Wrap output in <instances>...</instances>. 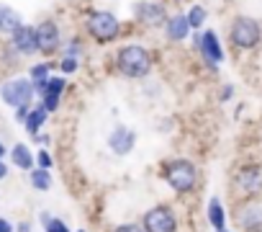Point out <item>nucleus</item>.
Instances as JSON below:
<instances>
[{"mask_svg": "<svg viewBox=\"0 0 262 232\" xmlns=\"http://www.w3.org/2000/svg\"><path fill=\"white\" fill-rule=\"evenodd\" d=\"M39 219L44 224V232H70V227H67V222H62V217H52L49 211H41Z\"/></svg>", "mask_w": 262, "mask_h": 232, "instance_id": "nucleus-20", "label": "nucleus"}, {"mask_svg": "<svg viewBox=\"0 0 262 232\" xmlns=\"http://www.w3.org/2000/svg\"><path fill=\"white\" fill-rule=\"evenodd\" d=\"M11 44H13V49H16L18 54H24V57H31V54L39 52L36 31H34V26H26V24L11 34Z\"/></svg>", "mask_w": 262, "mask_h": 232, "instance_id": "nucleus-12", "label": "nucleus"}, {"mask_svg": "<svg viewBox=\"0 0 262 232\" xmlns=\"http://www.w3.org/2000/svg\"><path fill=\"white\" fill-rule=\"evenodd\" d=\"M11 160H13V165L16 168H21V170H34V152L29 150V145H24V142H18V145H13L11 147Z\"/></svg>", "mask_w": 262, "mask_h": 232, "instance_id": "nucleus-16", "label": "nucleus"}, {"mask_svg": "<svg viewBox=\"0 0 262 232\" xmlns=\"http://www.w3.org/2000/svg\"><path fill=\"white\" fill-rule=\"evenodd\" d=\"M259 188H262V170L259 168L252 165V168H242L239 173H234V191L242 199L254 196Z\"/></svg>", "mask_w": 262, "mask_h": 232, "instance_id": "nucleus-8", "label": "nucleus"}, {"mask_svg": "<svg viewBox=\"0 0 262 232\" xmlns=\"http://www.w3.org/2000/svg\"><path fill=\"white\" fill-rule=\"evenodd\" d=\"M116 70L128 80H142L152 72V54L142 44H126L116 54Z\"/></svg>", "mask_w": 262, "mask_h": 232, "instance_id": "nucleus-2", "label": "nucleus"}, {"mask_svg": "<svg viewBox=\"0 0 262 232\" xmlns=\"http://www.w3.org/2000/svg\"><path fill=\"white\" fill-rule=\"evenodd\" d=\"M16 232H31V222H18V227H16Z\"/></svg>", "mask_w": 262, "mask_h": 232, "instance_id": "nucleus-29", "label": "nucleus"}, {"mask_svg": "<svg viewBox=\"0 0 262 232\" xmlns=\"http://www.w3.org/2000/svg\"><path fill=\"white\" fill-rule=\"evenodd\" d=\"M34 31H36V44H39L41 54H54L59 49L62 36H59V29L54 21H41L39 26H34Z\"/></svg>", "mask_w": 262, "mask_h": 232, "instance_id": "nucleus-10", "label": "nucleus"}, {"mask_svg": "<svg viewBox=\"0 0 262 232\" xmlns=\"http://www.w3.org/2000/svg\"><path fill=\"white\" fill-rule=\"evenodd\" d=\"M85 29L98 44H108L121 34V24L111 11H88L85 16Z\"/></svg>", "mask_w": 262, "mask_h": 232, "instance_id": "nucleus-3", "label": "nucleus"}, {"mask_svg": "<svg viewBox=\"0 0 262 232\" xmlns=\"http://www.w3.org/2000/svg\"><path fill=\"white\" fill-rule=\"evenodd\" d=\"M234 222L242 232H262V201L249 196L234 206Z\"/></svg>", "mask_w": 262, "mask_h": 232, "instance_id": "nucleus-5", "label": "nucleus"}, {"mask_svg": "<svg viewBox=\"0 0 262 232\" xmlns=\"http://www.w3.org/2000/svg\"><path fill=\"white\" fill-rule=\"evenodd\" d=\"M59 70H62V72H67V75H70V72H75V70H77V60H72V57H62Z\"/></svg>", "mask_w": 262, "mask_h": 232, "instance_id": "nucleus-25", "label": "nucleus"}, {"mask_svg": "<svg viewBox=\"0 0 262 232\" xmlns=\"http://www.w3.org/2000/svg\"><path fill=\"white\" fill-rule=\"evenodd\" d=\"M6 152H8V150H6V145H3V142H0V160H3V158H6Z\"/></svg>", "mask_w": 262, "mask_h": 232, "instance_id": "nucleus-33", "label": "nucleus"}, {"mask_svg": "<svg viewBox=\"0 0 262 232\" xmlns=\"http://www.w3.org/2000/svg\"><path fill=\"white\" fill-rule=\"evenodd\" d=\"M77 232H85V229H77Z\"/></svg>", "mask_w": 262, "mask_h": 232, "instance_id": "nucleus-35", "label": "nucleus"}, {"mask_svg": "<svg viewBox=\"0 0 262 232\" xmlns=\"http://www.w3.org/2000/svg\"><path fill=\"white\" fill-rule=\"evenodd\" d=\"M0 232H16V227H13L8 219H3V217H0Z\"/></svg>", "mask_w": 262, "mask_h": 232, "instance_id": "nucleus-28", "label": "nucleus"}, {"mask_svg": "<svg viewBox=\"0 0 262 232\" xmlns=\"http://www.w3.org/2000/svg\"><path fill=\"white\" fill-rule=\"evenodd\" d=\"M64 57H72V60H77V57H80V44H77V42H72V44L64 49Z\"/></svg>", "mask_w": 262, "mask_h": 232, "instance_id": "nucleus-26", "label": "nucleus"}, {"mask_svg": "<svg viewBox=\"0 0 262 232\" xmlns=\"http://www.w3.org/2000/svg\"><path fill=\"white\" fill-rule=\"evenodd\" d=\"M206 219H208V224L213 227V229H224L226 227V209H224V204H221V199H211L208 201V206H206Z\"/></svg>", "mask_w": 262, "mask_h": 232, "instance_id": "nucleus-17", "label": "nucleus"}, {"mask_svg": "<svg viewBox=\"0 0 262 232\" xmlns=\"http://www.w3.org/2000/svg\"><path fill=\"white\" fill-rule=\"evenodd\" d=\"M47 116H49V111L39 103V106H31V111H29V116H26V122H24V127H26V132L29 134H39V129L47 124Z\"/></svg>", "mask_w": 262, "mask_h": 232, "instance_id": "nucleus-18", "label": "nucleus"}, {"mask_svg": "<svg viewBox=\"0 0 262 232\" xmlns=\"http://www.w3.org/2000/svg\"><path fill=\"white\" fill-rule=\"evenodd\" d=\"M108 147H111V152L118 155V158L131 155V152H134V147H137V132L128 129V127H123V124H118V127L108 134Z\"/></svg>", "mask_w": 262, "mask_h": 232, "instance_id": "nucleus-9", "label": "nucleus"}, {"mask_svg": "<svg viewBox=\"0 0 262 232\" xmlns=\"http://www.w3.org/2000/svg\"><path fill=\"white\" fill-rule=\"evenodd\" d=\"M6 178H8V165L0 160V181H6Z\"/></svg>", "mask_w": 262, "mask_h": 232, "instance_id": "nucleus-30", "label": "nucleus"}, {"mask_svg": "<svg viewBox=\"0 0 262 232\" xmlns=\"http://www.w3.org/2000/svg\"><path fill=\"white\" fill-rule=\"evenodd\" d=\"M160 176L162 181L178 194V196H185L190 194L195 186H198V168L185 160V158H172V160H165L160 165Z\"/></svg>", "mask_w": 262, "mask_h": 232, "instance_id": "nucleus-1", "label": "nucleus"}, {"mask_svg": "<svg viewBox=\"0 0 262 232\" xmlns=\"http://www.w3.org/2000/svg\"><path fill=\"white\" fill-rule=\"evenodd\" d=\"M34 142H39V145H49V137H47V134H34Z\"/></svg>", "mask_w": 262, "mask_h": 232, "instance_id": "nucleus-31", "label": "nucleus"}, {"mask_svg": "<svg viewBox=\"0 0 262 232\" xmlns=\"http://www.w3.org/2000/svg\"><path fill=\"white\" fill-rule=\"evenodd\" d=\"M216 232H229V229H226V227H224V229H216Z\"/></svg>", "mask_w": 262, "mask_h": 232, "instance_id": "nucleus-34", "label": "nucleus"}, {"mask_svg": "<svg viewBox=\"0 0 262 232\" xmlns=\"http://www.w3.org/2000/svg\"><path fill=\"white\" fill-rule=\"evenodd\" d=\"M190 31H193V29H190V24H188V18H185L183 13L170 16V18L165 21V36H167L170 42H183Z\"/></svg>", "mask_w": 262, "mask_h": 232, "instance_id": "nucleus-14", "label": "nucleus"}, {"mask_svg": "<svg viewBox=\"0 0 262 232\" xmlns=\"http://www.w3.org/2000/svg\"><path fill=\"white\" fill-rule=\"evenodd\" d=\"M134 13H137L139 21L152 24V26H160V24L167 21L165 6H160V3H137V6H134Z\"/></svg>", "mask_w": 262, "mask_h": 232, "instance_id": "nucleus-13", "label": "nucleus"}, {"mask_svg": "<svg viewBox=\"0 0 262 232\" xmlns=\"http://www.w3.org/2000/svg\"><path fill=\"white\" fill-rule=\"evenodd\" d=\"M188 24H190V29H201L203 24H206V8H201V6H193L190 11H188Z\"/></svg>", "mask_w": 262, "mask_h": 232, "instance_id": "nucleus-22", "label": "nucleus"}, {"mask_svg": "<svg viewBox=\"0 0 262 232\" xmlns=\"http://www.w3.org/2000/svg\"><path fill=\"white\" fill-rule=\"evenodd\" d=\"M36 90H34V83L26 80V78H13L8 83L0 85V98H3L8 106L13 108H21V106H31Z\"/></svg>", "mask_w": 262, "mask_h": 232, "instance_id": "nucleus-7", "label": "nucleus"}, {"mask_svg": "<svg viewBox=\"0 0 262 232\" xmlns=\"http://www.w3.org/2000/svg\"><path fill=\"white\" fill-rule=\"evenodd\" d=\"M113 232H144V227L137 222H123V224H116Z\"/></svg>", "mask_w": 262, "mask_h": 232, "instance_id": "nucleus-24", "label": "nucleus"}, {"mask_svg": "<svg viewBox=\"0 0 262 232\" xmlns=\"http://www.w3.org/2000/svg\"><path fill=\"white\" fill-rule=\"evenodd\" d=\"M229 39L236 49H254L262 39V26L249 16H236L229 29Z\"/></svg>", "mask_w": 262, "mask_h": 232, "instance_id": "nucleus-4", "label": "nucleus"}, {"mask_svg": "<svg viewBox=\"0 0 262 232\" xmlns=\"http://www.w3.org/2000/svg\"><path fill=\"white\" fill-rule=\"evenodd\" d=\"M52 78V65L49 62H41V65H34L31 67V83L39 85V83H47Z\"/></svg>", "mask_w": 262, "mask_h": 232, "instance_id": "nucleus-21", "label": "nucleus"}, {"mask_svg": "<svg viewBox=\"0 0 262 232\" xmlns=\"http://www.w3.org/2000/svg\"><path fill=\"white\" fill-rule=\"evenodd\" d=\"M29 183L36 191H49L52 188V173L44 170V168H34V170H29Z\"/></svg>", "mask_w": 262, "mask_h": 232, "instance_id": "nucleus-19", "label": "nucleus"}, {"mask_svg": "<svg viewBox=\"0 0 262 232\" xmlns=\"http://www.w3.org/2000/svg\"><path fill=\"white\" fill-rule=\"evenodd\" d=\"M195 44H198V49H201V54H203V60L208 62L211 70L224 60V49H221L219 36H216L213 31H203V34H198V36H195Z\"/></svg>", "mask_w": 262, "mask_h": 232, "instance_id": "nucleus-11", "label": "nucleus"}, {"mask_svg": "<svg viewBox=\"0 0 262 232\" xmlns=\"http://www.w3.org/2000/svg\"><path fill=\"white\" fill-rule=\"evenodd\" d=\"M29 111H31V106H21V108H16V122H26V116H29Z\"/></svg>", "mask_w": 262, "mask_h": 232, "instance_id": "nucleus-27", "label": "nucleus"}, {"mask_svg": "<svg viewBox=\"0 0 262 232\" xmlns=\"http://www.w3.org/2000/svg\"><path fill=\"white\" fill-rule=\"evenodd\" d=\"M231 90H234V88H231V85H226V88H224V93H221V101H229V98H231Z\"/></svg>", "mask_w": 262, "mask_h": 232, "instance_id": "nucleus-32", "label": "nucleus"}, {"mask_svg": "<svg viewBox=\"0 0 262 232\" xmlns=\"http://www.w3.org/2000/svg\"><path fill=\"white\" fill-rule=\"evenodd\" d=\"M34 163H36V168H44V170H52V165H54L49 150H39V152H34Z\"/></svg>", "mask_w": 262, "mask_h": 232, "instance_id": "nucleus-23", "label": "nucleus"}, {"mask_svg": "<svg viewBox=\"0 0 262 232\" xmlns=\"http://www.w3.org/2000/svg\"><path fill=\"white\" fill-rule=\"evenodd\" d=\"M24 26V21H21V16L11 8V6H6V3H0V34H13L16 29H21Z\"/></svg>", "mask_w": 262, "mask_h": 232, "instance_id": "nucleus-15", "label": "nucleus"}, {"mask_svg": "<svg viewBox=\"0 0 262 232\" xmlns=\"http://www.w3.org/2000/svg\"><path fill=\"white\" fill-rule=\"evenodd\" d=\"M142 227L144 232H178V214L170 204L152 206L149 211H144Z\"/></svg>", "mask_w": 262, "mask_h": 232, "instance_id": "nucleus-6", "label": "nucleus"}]
</instances>
